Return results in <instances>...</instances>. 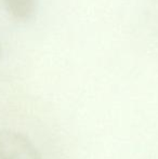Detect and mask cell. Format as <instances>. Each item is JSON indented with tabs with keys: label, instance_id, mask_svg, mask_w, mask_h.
I'll list each match as a JSON object with an SVG mask.
<instances>
[{
	"label": "cell",
	"instance_id": "obj_1",
	"mask_svg": "<svg viewBox=\"0 0 158 159\" xmlns=\"http://www.w3.org/2000/svg\"><path fill=\"white\" fill-rule=\"evenodd\" d=\"M0 159H41L39 152L22 133L0 130Z\"/></svg>",
	"mask_w": 158,
	"mask_h": 159
},
{
	"label": "cell",
	"instance_id": "obj_2",
	"mask_svg": "<svg viewBox=\"0 0 158 159\" xmlns=\"http://www.w3.org/2000/svg\"><path fill=\"white\" fill-rule=\"evenodd\" d=\"M8 11L17 19H25L33 13L36 0H3Z\"/></svg>",
	"mask_w": 158,
	"mask_h": 159
}]
</instances>
